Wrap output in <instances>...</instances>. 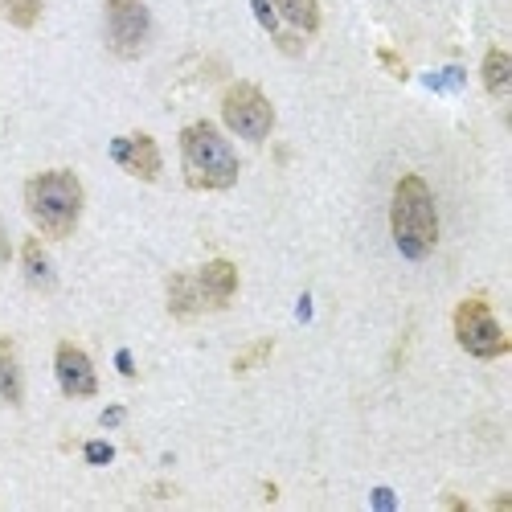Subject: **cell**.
I'll return each mask as SVG.
<instances>
[{
	"instance_id": "6da1fadb",
	"label": "cell",
	"mask_w": 512,
	"mask_h": 512,
	"mask_svg": "<svg viewBox=\"0 0 512 512\" xmlns=\"http://www.w3.org/2000/svg\"><path fill=\"white\" fill-rule=\"evenodd\" d=\"M82 181L70 168H50V173H37L25 185V209L33 226L46 234L50 242H62L74 234L78 218H82Z\"/></svg>"
},
{
	"instance_id": "7a4b0ae2",
	"label": "cell",
	"mask_w": 512,
	"mask_h": 512,
	"mask_svg": "<svg viewBox=\"0 0 512 512\" xmlns=\"http://www.w3.org/2000/svg\"><path fill=\"white\" fill-rule=\"evenodd\" d=\"M181 168H185V185L201 193L234 189L238 181V156L209 119H197L181 132Z\"/></svg>"
},
{
	"instance_id": "3957f363",
	"label": "cell",
	"mask_w": 512,
	"mask_h": 512,
	"mask_svg": "<svg viewBox=\"0 0 512 512\" xmlns=\"http://www.w3.org/2000/svg\"><path fill=\"white\" fill-rule=\"evenodd\" d=\"M390 230L394 242L406 259H426L439 242V213H435V197L426 189L422 177L406 173L394 189V205H390Z\"/></svg>"
},
{
	"instance_id": "277c9868",
	"label": "cell",
	"mask_w": 512,
	"mask_h": 512,
	"mask_svg": "<svg viewBox=\"0 0 512 512\" xmlns=\"http://www.w3.org/2000/svg\"><path fill=\"white\" fill-rule=\"evenodd\" d=\"M455 340H459L463 353H472L480 361H496V357H504L512 349V340L496 324L488 300H463L455 308Z\"/></svg>"
},
{
	"instance_id": "5b68a950",
	"label": "cell",
	"mask_w": 512,
	"mask_h": 512,
	"mask_svg": "<svg viewBox=\"0 0 512 512\" xmlns=\"http://www.w3.org/2000/svg\"><path fill=\"white\" fill-rule=\"evenodd\" d=\"M222 119L234 136H242L250 144H263L275 127V107L254 82H234L222 99Z\"/></svg>"
},
{
	"instance_id": "8992f818",
	"label": "cell",
	"mask_w": 512,
	"mask_h": 512,
	"mask_svg": "<svg viewBox=\"0 0 512 512\" xmlns=\"http://www.w3.org/2000/svg\"><path fill=\"white\" fill-rule=\"evenodd\" d=\"M152 17L144 0H107V46L115 58H136L148 41Z\"/></svg>"
},
{
	"instance_id": "52a82bcc",
	"label": "cell",
	"mask_w": 512,
	"mask_h": 512,
	"mask_svg": "<svg viewBox=\"0 0 512 512\" xmlns=\"http://www.w3.org/2000/svg\"><path fill=\"white\" fill-rule=\"evenodd\" d=\"M279 17V37L275 46L283 54H300L304 41L320 33V5L316 0H271Z\"/></svg>"
},
{
	"instance_id": "ba28073f",
	"label": "cell",
	"mask_w": 512,
	"mask_h": 512,
	"mask_svg": "<svg viewBox=\"0 0 512 512\" xmlns=\"http://www.w3.org/2000/svg\"><path fill=\"white\" fill-rule=\"evenodd\" d=\"M58 381H62V394L66 398H95L99 390V373H95V361L82 353L78 345H58Z\"/></svg>"
},
{
	"instance_id": "9c48e42d",
	"label": "cell",
	"mask_w": 512,
	"mask_h": 512,
	"mask_svg": "<svg viewBox=\"0 0 512 512\" xmlns=\"http://www.w3.org/2000/svg\"><path fill=\"white\" fill-rule=\"evenodd\" d=\"M234 291H238V267L230 259H209L197 271V295H201V308L209 312H226L234 304Z\"/></svg>"
},
{
	"instance_id": "30bf717a",
	"label": "cell",
	"mask_w": 512,
	"mask_h": 512,
	"mask_svg": "<svg viewBox=\"0 0 512 512\" xmlns=\"http://www.w3.org/2000/svg\"><path fill=\"white\" fill-rule=\"evenodd\" d=\"M111 156H115L119 168H127V173L140 177V181H156V177H160V148H156V140L144 136V132L115 140V144H111Z\"/></svg>"
},
{
	"instance_id": "8fae6325",
	"label": "cell",
	"mask_w": 512,
	"mask_h": 512,
	"mask_svg": "<svg viewBox=\"0 0 512 512\" xmlns=\"http://www.w3.org/2000/svg\"><path fill=\"white\" fill-rule=\"evenodd\" d=\"M0 402L21 406L25 402V381H21V361H17V345L9 336H0Z\"/></svg>"
},
{
	"instance_id": "7c38bea8",
	"label": "cell",
	"mask_w": 512,
	"mask_h": 512,
	"mask_svg": "<svg viewBox=\"0 0 512 512\" xmlns=\"http://www.w3.org/2000/svg\"><path fill=\"white\" fill-rule=\"evenodd\" d=\"M21 271H25L29 287H37V291L54 287V263H50L46 246H41V238H25L21 242Z\"/></svg>"
},
{
	"instance_id": "4fadbf2b",
	"label": "cell",
	"mask_w": 512,
	"mask_h": 512,
	"mask_svg": "<svg viewBox=\"0 0 512 512\" xmlns=\"http://www.w3.org/2000/svg\"><path fill=\"white\" fill-rule=\"evenodd\" d=\"M201 312V295H197V275L177 271L168 279V316L173 320H193Z\"/></svg>"
},
{
	"instance_id": "5bb4252c",
	"label": "cell",
	"mask_w": 512,
	"mask_h": 512,
	"mask_svg": "<svg viewBox=\"0 0 512 512\" xmlns=\"http://www.w3.org/2000/svg\"><path fill=\"white\" fill-rule=\"evenodd\" d=\"M484 87H488V95H496V99H504L508 87H512V58H508L500 46L488 50V58H484Z\"/></svg>"
},
{
	"instance_id": "9a60e30c",
	"label": "cell",
	"mask_w": 512,
	"mask_h": 512,
	"mask_svg": "<svg viewBox=\"0 0 512 512\" xmlns=\"http://www.w3.org/2000/svg\"><path fill=\"white\" fill-rule=\"evenodd\" d=\"M41 5L46 0H0V13L13 29H33L41 21Z\"/></svg>"
},
{
	"instance_id": "2e32d148",
	"label": "cell",
	"mask_w": 512,
	"mask_h": 512,
	"mask_svg": "<svg viewBox=\"0 0 512 512\" xmlns=\"http://www.w3.org/2000/svg\"><path fill=\"white\" fill-rule=\"evenodd\" d=\"M275 353V340L271 336H263V340H254V345H246L238 357H234V373L242 377V373H250V369H259V365H267V357Z\"/></svg>"
},
{
	"instance_id": "e0dca14e",
	"label": "cell",
	"mask_w": 512,
	"mask_h": 512,
	"mask_svg": "<svg viewBox=\"0 0 512 512\" xmlns=\"http://www.w3.org/2000/svg\"><path fill=\"white\" fill-rule=\"evenodd\" d=\"M250 5H254V13H259L263 29H267L271 37H279V17H275V5H271V0H250Z\"/></svg>"
},
{
	"instance_id": "ac0fdd59",
	"label": "cell",
	"mask_w": 512,
	"mask_h": 512,
	"mask_svg": "<svg viewBox=\"0 0 512 512\" xmlns=\"http://www.w3.org/2000/svg\"><path fill=\"white\" fill-rule=\"evenodd\" d=\"M377 62L386 66V70H390L394 78H406V62H402V58H398L394 50H377Z\"/></svg>"
},
{
	"instance_id": "d6986e66",
	"label": "cell",
	"mask_w": 512,
	"mask_h": 512,
	"mask_svg": "<svg viewBox=\"0 0 512 512\" xmlns=\"http://www.w3.org/2000/svg\"><path fill=\"white\" fill-rule=\"evenodd\" d=\"M9 254H13L9 250V238H5V230H0V263H9Z\"/></svg>"
},
{
	"instance_id": "ffe728a7",
	"label": "cell",
	"mask_w": 512,
	"mask_h": 512,
	"mask_svg": "<svg viewBox=\"0 0 512 512\" xmlns=\"http://www.w3.org/2000/svg\"><path fill=\"white\" fill-rule=\"evenodd\" d=\"M91 459L103 463V459H107V447H103V443H91Z\"/></svg>"
}]
</instances>
